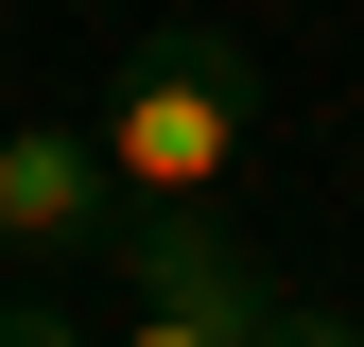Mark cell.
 <instances>
[{"label": "cell", "mask_w": 364, "mask_h": 347, "mask_svg": "<svg viewBox=\"0 0 364 347\" xmlns=\"http://www.w3.org/2000/svg\"><path fill=\"white\" fill-rule=\"evenodd\" d=\"M0 243H35V260H105L122 243L105 122H0Z\"/></svg>", "instance_id": "cell-3"}, {"label": "cell", "mask_w": 364, "mask_h": 347, "mask_svg": "<svg viewBox=\"0 0 364 347\" xmlns=\"http://www.w3.org/2000/svg\"><path fill=\"white\" fill-rule=\"evenodd\" d=\"M260 347H364V330L330 313V295H278V330H260Z\"/></svg>", "instance_id": "cell-4"}, {"label": "cell", "mask_w": 364, "mask_h": 347, "mask_svg": "<svg viewBox=\"0 0 364 347\" xmlns=\"http://www.w3.org/2000/svg\"><path fill=\"white\" fill-rule=\"evenodd\" d=\"M122 330L105 347H260L278 330V278L243 260L225 208H122Z\"/></svg>", "instance_id": "cell-2"}, {"label": "cell", "mask_w": 364, "mask_h": 347, "mask_svg": "<svg viewBox=\"0 0 364 347\" xmlns=\"http://www.w3.org/2000/svg\"><path fill=\"white\" fill-rule=\"evenodd\" d=\"M0 347H87V330L53 313V295H0Z\"/></svg>", "instance_id": "cell-5"}, {"label": "cell", "mask_w": 364, "mask_h": 347, "mask_svg": "<svg viewBox=\"0 0 364 347\" xmlns=\"http://www.w3.org/2000/svg\"><path fill=\"white\" fill-rule=\"evenodd\" d=\"M243 156H260V70H243V35L156 18L139 53H122V87H105V174H122V208H225Z\"/></svg>", "instance_id": "cell-1"}]
</instances>
